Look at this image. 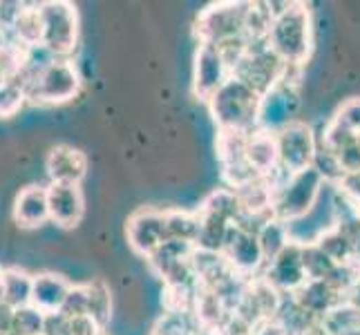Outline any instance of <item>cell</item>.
<instances>
[{
    "label": "cell",
    "mask_w": 360,
    "mask_h": 335,
    "mask_svg": "<svg viewBox=\"0 0 360 335\" xmlns=\"http://www.w3.org/2000/svg\"><path fill=\"white\" fill-rule=\"evenodd\" d=\"M273 20L266 34L269 47L276 52L284 65L302 67L311 54L314 25L311 14L302 3H284L282 9H271Z\"/></svg>",
    "instance_id": "obj_1"
},
{
    "label": "cell",
    "mask_w": 360,
    "mask_h": 335,
    "mask_svg": "<svg viewBox=\"0 0 360 335\" xmlns=\"http://www.w3.org/2000/svg\"><path fill=\"white\" fill-rule=\"evenodd\" d=\"M262 101V94L248 88L244 81L231 77L206 105L210 110V117L217 123L219 132L251 134L259 128Z\"/></svg>",
    "instance_id": "obj_2"
},
{
    "label": "cell",
    "mask_w": 360,
    "mask_h": 335,
    "mask_svg": "<svg viewBox=\"0 0 360 335\" xmlns=\"http://www.w3.org/2000/svg\"><path fill=\"white\" fill-rule=\"evenodd\" d=\"M27 101L39 105H60L72 101L81 90V74L70 58H49L18 79Z\"/></svg>",
    "instance_id": "obj_3"
},
{
    "label": "cell",
    "mask_w": 360,
    "mask_h": 335,
    "mask_svg": "<svg viewBox=\"0 0 360 335\" xmlns=\"http://www.w3.org/2000/svg\"><path fill=\"white\" fill-rule=\"evenodd\" d=\"M325 185V179L314 168L289 175L273 195V217L289 223V226L293 221L307 217L318 204Z\"/></svg>",
    "instance_id": "obj_4"
},
{
    "label": "cell",
    "mask_w": 360,
    "mask_h": 335,
    "mask_svg": "<svg viewBox=\"0 0 360 335\" xmlns=\"http://www.w3.org/2000/svg\"><path fill=\"white\" fill-rule=\"evenodd\" d=\"M251 3H217L206 7L195 22V34L204 45H224L246 39V20Z\"/></svg>",
    "instance_id": "obj_5"
},
{
    "label": "cell",
    "mask_w": 360,
    "mask_h": 335,
    "mask_svg": "<svg viewBox=\"0 0 360 335\" xmlns=\"http://www.w3.org/2000/svg\"><path fill=\"white\" fill-rule=\"evenodd\" d=\"M43 49L54 58H68L79 45V11L65 0L41 3Z\"/></svg>",
    "instance_id": "obj_6"
},
{
    "label": "cell",
    "mask_w": 360,
    "mask_h": 335,
    "mask_svg": "<svg viewBox=\"0 0 360 335\" xmlns=\"http://www.w3.org/2000/svg\"><path fill=\"white\" fill-rule=\"evenodd\" d=\"M287 65L282 63V58L269 47L264 41H251L248 52L233 70V77L244 81L248 88H253L257 94L266 96L276 85L282 81Z\"/></svg>",
    "instance_id": "obj_7"
},
{
    "label": "cell",
    "mask_w": 360,
    "mask_h": 335,
    "mask_svg": "<svg viewBox=\"0 0 360 335\" xmlns=\"http://www.w3.org/2000/svg\"><path fill=\"white\" fill-rule=\"evenodd\" d=\"M276 134L278 155H280V170L284 175H295L314 168L316 152H318V136L314 128L304 121H289Z\"/></svg>",
    "instance_id": "obj_8"
},
{
    "label": "cell",
    "mask_w": 360,
    "mask_h": 335,
    "mask_svg": "<svg viewBox=\"0 0 360 335\" xmlns=\"http://www.w3.org/2000/svg\"><path fill=\"white\" fill-rule=\"evenodd\" d=\"M233 77V70L226 63L224 54L217 45L200 43L195 52L193 65V94L200 101L208 103L217 94V90Z\"/></svg>",
    "instance_id": "obj_9"
},
{
    "label": "cell",
    "mask_w": 360,
    "mask_h": 335,
    "mask_svg": "<svg viewBox=\"0 0 360 335\" xmlns=\"http://www.w3.org/2000/svg\"><path fill=\"white\" fill-rule=\"evenodd\" d=\"M126 237L130 248L141 257H150L159 246L168 242L166 215L159 208H139L128 217Z\"/></svg>",
    "instance_id": "obj_10"
},
{
    "label": "cell",
    "mask_w": 360,
    "mask_h": 335,
    "mask_svg": "<svg viewBox=\"0 0 360 335\" xmlns=\"http://www.w3.org/2000/svg\"><path fill=\"white\" fill-rule=\"evenodd\" d=\"M221 255L226 257V262L233 266L235 272H240V275L248 280L262 275V270L266 266L262 248H259V242H257V235L248 232L240 226L231 228Z\"/></svg>",
    "instance_id": "obj_11"
},
{
    "label": "cell",
    "mask_w": 360,
    "mask_h": 335,
    "mask_svg": "<svg viewBox=\"0 0 360 335\" xmlns=\"http://www.w3.org/2000/svg\"><path fill=\"white\" fill-rule=\"evenodd\" d=\"M273 289H278L282 295H293L297 289L307 284V270L302 262V244L291 242L284 251L271 259L264 266L262 275Z\"/></svg>",
    "instance_id": "obj_12"
},
{
    "label": "cell",
    "mask_w": 360,
    "mask_h": 335,
    "mask_svg": "<svg viewBox=\"0 0 360 335\" xmlns=\"http://www.w3.org/2000/svg\"><path fill=\"white\" fill-rule=\"evenodd\" d=\"M49 221L58 228H77L85 215V197L81 185L74 183H49L47 185Z\"/></svg>",
    "instance_id": "obj_13"
},
{
    "label": "cell",
    "mask_w": 360,
    "mask_h": 335,
    "mask_svg": "<svg viewBox=\"0 0 360 335\" xmlns=\"http://www.w3.org/2000/svg\"><path fill=\"white\" fill-rule=\"evenodd\" d=\"M88 157L83 150L68 143H58L45 157V172L49 183H74L81 185V181L88 175Z\"/></svg>",
    "instance_id": "obj_14"
},
{
    "label": "cell",
    "mask_w": 360,
    "mask_h": 335,
    "mask_svg": "<svg viewBox=\"0 0 360 335\" xmlns=\"http://www.w3.org/2000/svg\"><path fill=\"white\" fill-rule=\"evenodd\" d=\"M291 297L297 306L304 308V311L318 322L325 320L336 306L347 302V295L327 280H309Z\"/></svg>",
    "instance_id": "obj_15"
},
{
    "label": "cell",
    "mask_w": 360,
    "mask_h": 335,
    "mask_svg": "<svg viewBox=\"0 0 360 335\" xmlns=\"http://www.w3.org/2000/svg\"><path fill=\"white\" fill-rule=\"evenodd\" d=\"M74 284L58 275V272H39L32 277V297L30 304L39 308L43 315H54L60 313L65 306V300L72 291Z\"/></svg>",
    "instance_id": "obj_16"
},
{
    "label": "cell",
    "mask_w": 360,
    "mask_h": 335,
    "mask_svg": "<svg viewBox=\"0 0 360 335\" xmlns=\"http://www.w3.org/2000/svg\"><path fill=\"white\" fill-rule=\"evenodd\" d=\"M11 217L20 228H41L45 221H49V206H47V188L39 183H30L20 188L14 199Z\"/></svg>",
    "instance_id": "obj_17"
},
{
    "label": "cell",
    "mask_w": 360,
    "mask_h": 335,
    "mask_svg": "<svg viewBox=\"0 0 360 335\" xmlns=\"http://www.w3.org/2000/svg\"><path fill=\"white\" fill-rule=\"evenodd\" d=\"M11 39L16 43H20L27 49H36L43 47V14H41V5H27L25 3L22 11L18 14L16 22L11 25Z\"/></svg>",
    "instance_id": "obj_18"
},
{
    "label": "cell",
    "mask_w": 360,
    "mask_h": 335,
    "mask_svg": "<svg viewBox=\"0 0 360 335\" xmlns=\"http://www.w3.org/2000/svg\"><path fill=\"white\" fill-rule=\"evenodd\" d=\"M200 213L213 215L221 221L231 223V226H238V221L242 219V202L238 192L233 188H215L200 206Z\"/></svg>",
    "instance_id": "obj_19"
},
{
    "label": "cell",
    "mask_w": 360,
    "mask_h": 335,
    "mask_svg": "<svg viewBox=\"0 0 360 335\" xmlns=\"http://www.w3.org/2000/svg\"><path fill=\"white\" fill-rule=\"evenodd\" d=\"M257 242H259V248H262L264 262L269 264L271 259H276L284 248L293 242L289 223H284V221L273 217L271 221L264 223L262 230L257 232Z\"/></svg>",
    "instance_id": "obj_20"
},
{
    "label": "cell",
    "mask_w": 360,
    "mask_h": 335,
    "mask_svg": "<svg viewBox=\"0 0 360 335\" xmlns=\"http://www.w3.org/2000/svg\"><path fill=\"white\" fill-rule=\"evenodd\" d=\"M164 215H166L168 239L188 242V244L197 242V235H200V215L179 208H164Z\"/></svg>",
    "instance_id": "obj_21"
},
{
    "label": "cell",
    "mask_w": 360,
    "mask_h": 335,
    "mask_svg": "<svg viewBox=\"0 0 360 335\" xmlns=\"http://www.w3.org/2000/svg\"><path fill=\"white\" fill-rule=\"evenodd\" d=\"M327 335H360V308L342 302L320 322Z\"/></svg>",
    "instance_id": "obj_22"
},
{
    "label": "cell",
    "mask_w": 360,
    "mask_h": 335,
    "mask_svg": "<svg viewBox=\"0 0 360 335\" xmlns=\"http://www.w3.org/2000/svg\"><path fill=\"white\" fill-rule=\"evenodd\" d=\"M85 293H88V315H92L103 329L112 317V293L103 280L85 282Z\"/></svg>",
    "instance_id": "obj_23"
},
{
    "label": "cell",
    "mask_w": 360,
    "mask_h": 335,
    "mask_svg": "<svg viewBox=\"0 0 360 335\" xmlns=\"http://www.w3.org/2000/svg\"><path fill=\"white\" fill-rule=\"evenodd\" d=\"M32 277L27 275L22 268L18 266H11L7 268V282H5V302L9 308H20V306H27L30 304V297H32Z\"/></svg>",
    "instance_id": "obj_24"
},
{
    "label": "cell",
    "mask_w": 360,
    "mask_h": 335,
    "mask_svg": "<svg viewBox=\"0 0 360 335\" xmlns=\"http://www.w3.org/2000/svg\"><path fill=\"white\" fill-rule=\"evenodd\" d=\"M302 262H304V270H307V282L309 280H329L338 268V264L333 262L316 242L302 244Z\"/></svg>",
    "instance_id": "obj_25"
},
{
    "label": "cell",
    "mask_w": 360,
    "mask_h": 335,
    "mask_svg": "<svg viewBox=\"0 0 360 335\" xmlns=\"http://www.w3.org/2000/svg\"><path fill=\"white\" fill-rule=\"evenodd\" d=\"M27 94L20 81H3L0 83V119H11L22 110Z\"/></svg>",
    "instance_id": "obj_26"
},
{
    "label": "cell",
    "mask_w": 360,
    "mask_h": 335,
    "mask_svg": "<svg viewBox=\"0 0 360 335\" xmlns=\"http://www.w3.org/2000/svg\"><path fill=\"white\" fill-rule=\"evenodd\" d=\"M11 331L18 335H43L45 333V315L34 308L32 304L20 306L14 311V322H11Z\"/></svg>",
    "instance_id": "obj_27"
},
{
    "label": "cell",
    "mask_w": 360,
    "mask_h": 335,
    "mask_svg": "<svg viewBox=\"0 0 360 335\" xmlns=\"http://www.w3.org/2000/svg\"><path fill=\"white\" fill-rule=\"evenodd\" d=\"M331 121L336 123V126L345 128V130L360 134V98L354 96V98H349V101H345L336 110V114L331 117Z\"/></svg>",
    "instance_id": "obj_28"
},
{
    "label": "cell",
    "mask_w": 360,
    "mask_h": 335,
    "mask_svg": "<svg viewBox=\"0 0 360 335\" xmlns=\"http://www.w3.org/2000/svg\"><path fill=\"white\" fill-rule=\"evenodd\" d=\"M60 313H63L65 317L88 313V293H85V284H74Z\"/></svg>",
    "instance_id": "obj_29"
},
{
    "label": "cell",
    "mask_w": 360,
    "mask_h": 335,
    "mask_svg": "<svg viewBox=\"0 0 360 335\" xmlns=\"http://www.w3.org/2000/svg\"><path fill=\"white\" fill-rule=\"evenodd\" d=\"M68 335H103V327L88 313L74 315L68 317Z\"/></svg>",
    "instance_id": "obj_30"
},
{
    "label": "cell",
    "mask_w": 360,
    "mask_h": 335,
    "mask_svg": "<svg viewBox=\"0 0 360 335\" xmlns=\"http://www.w3.org/2000/svg\"><path fill=\"white\" fill-rule=\"evenodd\" d=\"M342 197H347L349 202H354L356 206L360 204V172H352V175H345L338 185H333Z\"/></svg>",
    "instance_id": "obj_31"
},
{
    "label": "cell",
    "mask_w": 360,
    "mask_h": 335,
    "mask_svg": "<svg viewBox=\"0 0 360 335\" xmlns=\"http://www.w3.org/2000/svg\"><path fill=\"white\" fill-rule=\"evenodd\" d=\"M253 335H291V333L284 329L278 320H266L253 329Z\"/></svg>",
    "instance_id": "obj_32"
},
{
    "label": "cell",
    "mask_w": 360,
    "mask_h": 335,
    "mask_svg": "<svg viewBox=\"0 0 360 335\" xmlns=\"http://www.w3.org/2000/svg\"><path fill=\"white\" fill-rule=\"evenodd\" d=\"M11 322H14V308L0 304V333L11 331Z\"/></svg>",
    "instance_id": "obj_33"
},
{
    "label": "cell",
    "mask_w": 360,
    "mask_h": 335,
    "mask_svg": "<svg viewBox=\"0 0 360 335\" xmlns=\"http://www.w3.org/2000/svg\"><path fill=\"white\" fill-rule=\"evenodd\" d=\"M5 282H7V268L0 264V304L5 302Z\"/></svg>",
    "instance_id": "obj_34"
},
{
    "label": "cell",
    "mask_w": 360,
    "mask_h": 335,
    "mask_svg": "<svg viewBox=\"0 0 360 335\" xmlns=\"http://www.w3.org/2000/svg\"><path fill=\"white\" fill-rule=\"evenodd\" d=\"M0 335H18L16 331H5V333H0Z\"/></svg>",
    "instance_id": "obj_35"
},
{
    "label": "cell",
    "mask_w": 360,
    "mask_h": 335,
    "mask_svg": "<svg viewBox=\"0 0 360 335\" xmlns=\"http://www.w3.org/2000/svg\"><path fill=\"white\" fill-rule=\"evenodd\" d=\"M358 221H360V204H358Z\"/></svg>",
    "instance_id": "obj_36"
},
{
    "label": "cell",
    "mask_w": 360,
    "mask_h": 335,
    "mask_svg": "<svg viewBox=\"0 0 360 335\" xmlns=\"http://www.w3.org/2000/svg\"><path fill=\"white\" fill-rule=\"evenodd\" d=\"M358 141H360V134H358Z\"/></svg>",
    "instance_id": "obj_37"
}]
</instances>
